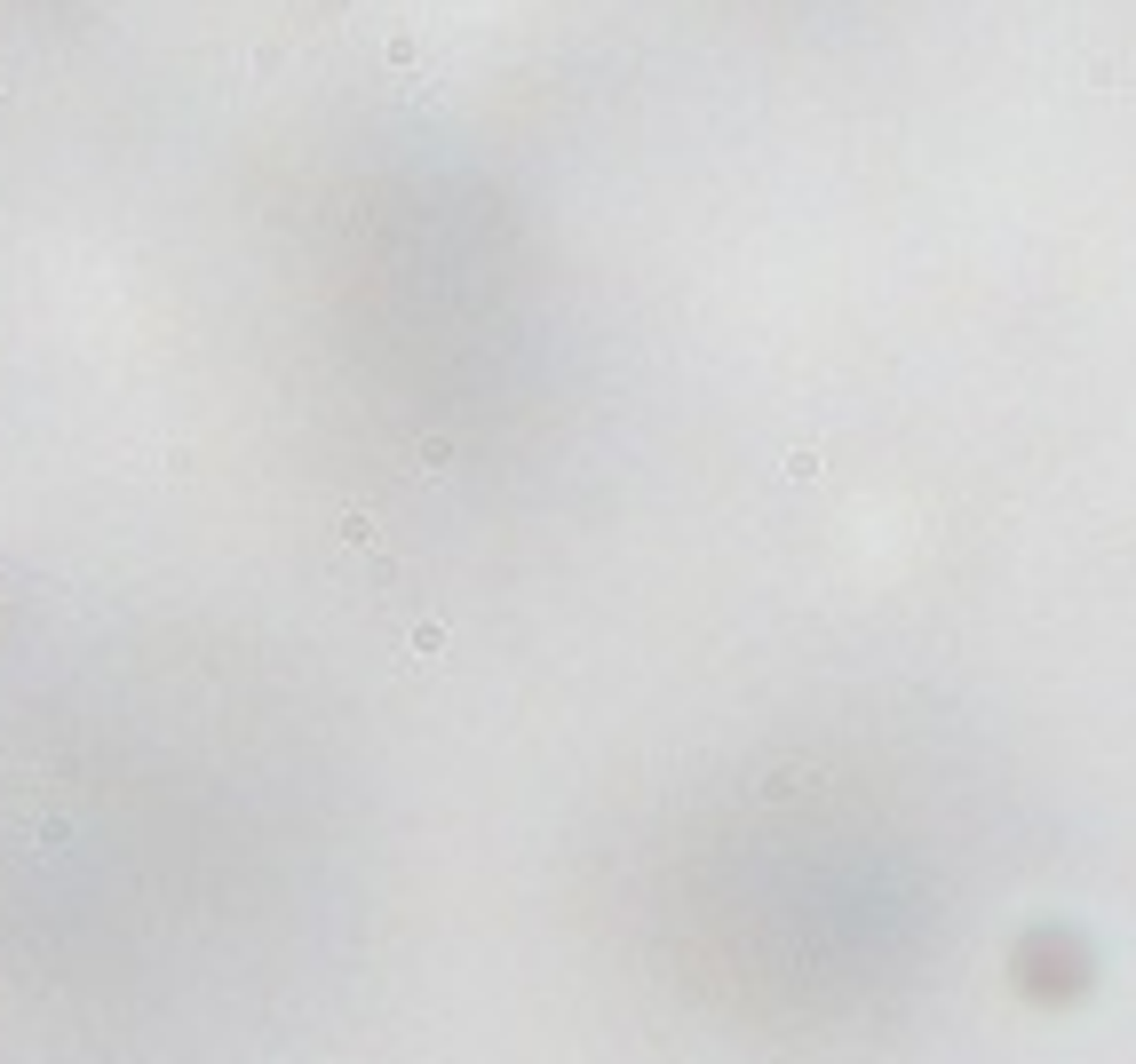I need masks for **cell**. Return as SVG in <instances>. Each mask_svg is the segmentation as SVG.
<instances>
[{"label":"cell","instance_id":"obj_1","mask_svg":"<svg viewBox=\"0 0 1136 1064\" xmlns=\"http://www.w3.org/2000/svg\"><path fill=\"white\" fill-rule=\"evenodd\" d=\"M0 88H8V72H0Z\"/></svg>","mask_w":1136,"mask_h":1064}]
</instances>
